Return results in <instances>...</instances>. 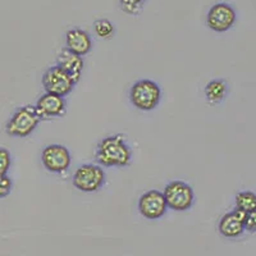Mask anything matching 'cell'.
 <instances>
[{
	"instance_id": "cell-1",
	"label": "cell",
	"mask_w": 256,
	"mask_h": 256,
	"mask_svg": "<svg viewBox=\"0 0 256 256\" xmlns=\"http://www.w3.org/2000/svg\"><path fill=\"white\" fill-rule=\"evenodd\" d=\"M131 159L132 150L122 134L105 137L96 148V160L102 166H127Z\"/></svg>"
},
{
	"instance_id": "cell-2",
	"label": "cell",
	"mask_w": 256,
	"mask_h": 256,
	"mask_svg": "<svg viewBox=\"0 0 256 256\" xmlns=\"http://www.w3.org/2000/svg\"><path fill=\"white\" fill-rule=\"evenodd\" d=\"M162 98L159 84L152 80H141L134 84L130 91V100L138 110L150 112L158 106Z\"/></svg>"
},
{
	"instance_id": "cell-3",
	"label": "cell",
	"mask_w": 256,
	"mask_h": 256,
	"mask_svg": "<svg viewBox=\"0 0 256 256\" xmlns=\"http://www.w3.org/2000/svg\"><path fill=\"white\" fill-rule=\"evenodd\" d=\"M40 116L35 106H24L20 108L12 118L6 123V132L14 137H27L35 131L40 122Z\"/></svg>"
},
{
	"instance_id": "cell-4",
	"label": "cell",
	"mask_w": 256,
	"mask_h": 256,
	"mask_svg": "<svg viewBox=\"0 0 256 256\" xmlns=\"http://www.w3.org/2000/svg\"><path fill=\"white\" fill-rule=\"evenodd\" d=\"M166 204L169 209L176 212H186L194 205L195 194L188 184L184 180H172L164 188Z\"/></svg>"
},
{
	"instance_id": "cell-5",
	"label": "cell",
	"mask_w": 256,
	"mask_h": 256,
	"mask_svg": "<svg viewBox=\"0 0 256 256\" xmlns=\"http://www.w3.org/2000/svg\"><path fill=\"white\" fill-rule=\"evenodd\" d=\"M72 182L73 186L82 192L99 191L105 184L104 169L95 164H84L76 169Z\"/></svg>"
},
{
	"instance_id": "cell-6",
	"label": "cell",
	"mask_w": 256,
	"mask_h": 256,
	"mask_svg": "<svg viewBox=\"0 0 256 256\" xmlns=\"http://www.w3.org/2000/svg\"><path fill=\"white\" fill-rule=\"evenodd\" d=\"M42 84L46 92L56 94L59 96H66L73 90L76 82L66 70H62L59 66L52 67L44 73L42 76Z\"/></svg>"
},
{
	"instance_id": "cell-7",
	"label": "cell",
	"mask_w": 256,
	"mask_h": 256,
	"mask_svg": "<svg viewBox=\"0 0 256 256\" xmlns=\"http://www.w3.org/2000/svg\"><path fill=\"white\" fill-rule=\"evenodd\" d=\"M236 10L230 4L218 3L210 8L206 16V24L216 32H226L236 24Z\"/></svg>"
},
{
	"instance_id": "cell-8",
	"label": "cell",
	"mask_w": 256,
	"mask_h": 256,
	"mask_svg": "<svg viewBox=\"0 0 256 256\" xmlns=\"http://www.w3.org/2000/svg\"><path fill=\"white\" fill-rule=\"evenodd\" d=\"M168 204H166L164 192H160L158 190H150L141 195L138 200V210L140 214L146 219L150 220H156L162 218L166 212Z\"/></svg>"
},
{
	"instance_id": "cell-9",
	"label": "cell",
	"mask_w": 256,
	"mask_h": 256,
	"mask_svg": "<svg viewBox=\"0 0 256 256\" xmlns=\"http://www.w3.org/2000/svg\"><path fill=\"white\" fill-rule=\"evenodd\" d=\"M70 152L63 145H49L42 150L41 162L52 173H64L70 166Z\"/></svg>"
},
{
	"instance_id": "cell-10",
	"label": "cell",
	"mask_w": 256,
	"mask_h": 256,
	"mask_svg": "<svg viewBox=\"0 0 256 256\" xmlns=\"http://www.w3.org/2000/svg\"><path fill=\"white\" fill-rule=\"evenodd\" d=\"M35 109L41 120H48L63 116L67 112V104L64 96L46 92L38 100Z\"/></svg>"
},
{
	"instance_id": "cell-11",
	"label": "cell",
	"mask_w": 256,
	"mask_h": 256,
	"mask_svg": "<svg viewBox=\"0 0 256 256\" xmlns=\"http://www.w3.org/2000/svg\"><path fill=\"white\" fill-rule=\"evenodd\" d=\"M246 216H248V212L236 208L233 212L222 216L218 226L220 234H223L224 237H228V238L241 236L244 230H244Z\"/></svg>"
},
{
	"instance_id": "cell-12",
	"label": "cell",
	"mask_w": 256,
	"mask_h": 256,
	"mask_svg": "<svg viewBox=\"0 0 256 256\" xmlns=\"http://www.w3.org/2000/svg\"><path fill=\"white\" fill-rule=\"evenodd\" d=\"M66 45L70 52L84 56L92 49V40L84 30L72 28L66 34Z\"/></svg>"
},
{
	"instance_id": "cell-13",
	"label": "cell",
	"mask_w": 256,
	"mask_h": 256,
	"mask_svg": "<svg viewBox=\"0 0 256 256\" xmlns=\"http://www.w3.org/2000/svg\"><path fill=\"white\" fill-rule=\"evenodd\" d=\"M58 66L72 77L74 82H78L84 70V59L68 49L63 50L58 56Z\"/></svg>"
},
{
	"instance_id": "cell-14",
	"label": "cell",
	"mask_w": 256,
	"mask_h": 256,
	"mask_svg": "<svg viewBox=\"0 0 256 256\" xmlns=\"http://www.w3.org/2000/svg\"><path fill=\"white\" fill-rule=\"evenodd\" d=\"M228 92V84L223 80H214L210 81L205 88V96L208 102L212 104H218L226 98Z\"/></svg>"
},
{
	"instance_id": "cell-15",
	"label": "cell",
	"mask_w": 256,
	"mask_h": 256,
	"mask_svg": "<svg viewBox=\"0 0 256 256\" xmlns=\"http://www.w3.org/2000/svg\"><path fill=\"white\" fill-rule=\"evenodd\" d=\"M236 208L246 212L256 210V194L251 191H242L237 194Z\"/></svg>"
},
{
	"instance_id": "cell-16",
	"label": "cell",
	"mask_w": 256,
	"mask_h": 256,
	"mask_svg": "<svg viewBox=\"0 0 256 256\" xmlns=\"http://www.w3.org/2000/svg\"><path fill=\"white\" fill-rule=\"evenodd\" d=\"M95 34L102 38H110L116 32L114 24L108 20H98L94 24Z\"/></svg>"
},
{
	"instance_id": "cell-17",
	"label": "cell",
	"mask_w": 256,
	"mask_h": 256,
	"mask_svg": "<svg viewBox=\"0 0 256 256\" xmlns=\"http://www.w3.org/2000/svg\"><path fill=\"white\" fill-rule=\"evenodd\" d=\"M145 2L146 0H120V6H122L123 12L134 16L140 13Z\"/></svg>"
},
{
	"instance_id": "cell-18",
	"label": "cell",
	"mask_w": 256,
	"mask_h": 256,
	"mask_svg": "<svg viewBox=\"0 0 256 256\" xmlns=\"http://www.w3.org/2000/svg\"><path fill=\"white\" fill-rule=\"evenodd\" d=\"M12 166V158L6 148H2L0 150V176L6 174L9 169Z\"/></svg>"
},
{
	"instance_id": "cell-19",
	"label": "cell",
	"mask_w": 256,
	"mask_h": 256,
	"mask_svg": "<svg viewBox=\"0 0 256 256\" xmlns=\"http://www.w3.org/2000/svg\"><path fill=\"white\" fill-rule=\"evenodd\" d=\"M13 187L12 178L6 174L0 176V198H6L10 194Z\"/></svg>"
},
{
	"instance_id": "cell-20",
	"label": "cell",
	"mask_w": 256,
	"mask_h": 256,
	"mask_svg": "<svg viewBox=\"0 0 256 256\" xmlns=\"http://www.w3.org/2000/svg\"><path fill=\"white\" fill-rule=\"evenodd\" d=\"M244 230L251 233L256 232V210L248 212L246 220H244Z\"/></svg>"
}]
</instances>
